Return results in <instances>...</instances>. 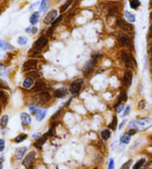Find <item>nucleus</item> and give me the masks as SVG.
Here are the masks:
<instances>
[{"mask_svg":"<svg viewBox=\"0 0 152 169\" xmlns=\"http://www.w3.org/2000/svg\"><path fill=\"white\" fill-rule=\"evenodd\" d=\"M128 127L135 128L137 131H145L152 127V119L150 117H144L138 120L131 121L128 124Z\"/></svg>","mask_w":152,"mask_h":169,"instance_id":"nucleus-1","label":"nucleus"},{"mask_svg":"<svg viewBox=\"0 0 152 169\" xmlns=\"http://www.w3.org/2000/svg\"><path fill=\"white\" fill-rule=\"evenodd\" d=\"M122 58L123 59L124 62H125V67L128 69H134L135 65H137V62L133 57V55L130 53H127L125 51L122 52Z\"/></svg>","mask_w":152,"mask_h":169,"instance_id":"nucleus-2","label":"nucleus"},{"mask_svg":"<svg viewBox=\"0 0 152 169\" xmlns=\"http://www.w3.org/2000/svg\"><path fill=\"white\" fill-rule=\"evenodd\" d=\"M96 62H97V57H94V58L91 59L89 61H88L85 64L83 69H82L85 76H88L92 72L96 64Z\"/></svg>","mask_w":152,"mask_h":169,"instance_id":"nucleus-3","label":"nucleus"},{"mask_svg":"<svg viewBox=\"0 0 152 169\" xmlns=\"http://www.w3.org/2000/svg\"><path fill=\"white\" fill-rule=\"evenodd\" d=\"M37 153L34 151H32L29 153L25 157L24 160L22 161V166L25 167L26 169H29L33 167V162L34 161L35 158H36Z\"/></svg>","mask_w":152,"mask_h":169,"instance_id":"nucleus-4","label":"nucleus"},{"mask_svg":"<svg viewBox=\"0 0 152 169\" xmlns=\"http://www.w3.org/2000/svg\"><path fill=\"white\" fill-rule=\"evenodd\" d=\"M82 85H83V80L82 79H77L73 81L70 85V88H69L70 92L72 94H77L82 88Z\"/></svg>","mask_w":152,"mask_h":169,"instance_id":"nucleus-5","label":"nucleus"},{"mask_svg":"<svg viewBox=\"0 0 152 169\" xmlns=\"http://www.w3.org/2000/svg\"><path fill=\"white\" fill-rule=\"evenodd\" d=\"M51 96L50 93L48 92H42L39 94L37 95L35 97V99H36V102L38 103L39 105H45V103H47L49 101L51 100Z\"/></svg>","mask_w":152,"mask_h":169,"instance_id":"nucleus-6","label":"nucleus"},{"mask_svg":"<svg viewBox=\"0 0 152 169\" xmlns=\"http://www.w3.org/2000/svg\"><path fill=\"white\" fill-rule=\"evenodd\" d=\"M116 24H117V25L120 28H122L125 31H131L134 29L133 25L131 24L128 23L127 22L120 17L116 18Z\"/></svg>","mask_w":152,"mask_h":169,"instance_id":"nucleus-7","label":"nucleus"},{"mask_svg":"<svg viewBox=\"0 0 152 169\" xmlns=\"http://www.w3.org/2000/svg\"><path fill=\"white\" fill-rule=\"evenodd\" d=\"M132 79H133V73L130 69H128L125 71L122 77V82L126 87H130L132 84Z\"/></svg>","mask_w":152,"mask_h":169,"instance_id":"nucleus-8","label":"nucleus"},{"mask_svg":"<svg viewBox=\"0 0 152 169\" xmlns=\"http://www.w3.org/2000/svg\"><path fill=\"white\" fill-rule=\"evenodd\" d=\"M48 42V39L45 36H42L33 44V47L36 50H42L46 46V45Z\"/></svg>","mask_w":152,"mask_h":169,"instance_id":"nucleus-9","label":"nucleus"},{"mask_svg":"<svg viewBox=\"0 0 152 169\" xmlns=\"http://www.w3.org/2000/svg\"><path fill=\"white\" fill-rule=\"evenodd\" d=\"M38 61L37 59H29L25 62L23 65V71H30L32 70H35L37 67Z\"/></svg>","mask_w":152,"mask_h":169,"instance_id":"nucleus-10","label":"nucleus"},{"mask_svg":"<svg viewBox=\"0 0 152 169\" xmlns=\"http://www.w3.org/2000/svg\"><path fill=\"white\" fill-rule=\"evenodd\" d=\"M117 40L118 42L120 43V45H122V46L129 47L130 45H131V39H130V38L127 35L124 34V33H120V34L118 36Z\"/></svg>","mask_w":152,"mask_h":169,"instance_id":"nucleus-11","label":"nucleus"},{"mask_svg":"<svg viewBox=\"0 0 152 169\" xmlns=\"http://www.w3.org/2000/svg\"><path fill=\"white\" fill-rule=\"evenodd\" d=\"M57 13H57L56 10H53V11L49 12L48 14L45 16L44 20H43L44 23L46 24V25H49V24L52 23L55 20V19H56Z\"/></svg>","mask_w":152,"mask_h":169,"instance_id":"nucleus-12","label":"nucleus"},{"mask_svg":"<svg viewBox=\"0 0 152 169\" xmlns=\"http://www.w3.org/2000/svg\"><path fill=\"white\" fill-rule=\"evenodd\" d=\"M45 86H46V85H45L44 81L39 79V80H37V82H35L34 86L32 87L31 91H32V92H39V91L44 90L45 88Z\"/></svg>","mask_w":152,"mask_h":169,"instance_id":"nucleus-13","label":"nucleus"},{"mask_svg":"<svg viewBox=\"0 0 152 169\" xmlns=\"http://www.w3.org/2000/svg\"><path fill=\"white\" fill-rule=\"evenodd\" d=\"M20 119H21V123L22 126L23 127L27 126L31 124V117L30 115L27 113H22L20 115Z\"/></svg>","mask_w":152,"mask_h":169,"instance_id":"nucleus-14","label":"nucleus"},{"mask_svg":"<svg viewBox=\"0 0 152 169\" xmlns=\"http://www.w3.org/2000/svg\"><path fill=\"white\" fill-rule=\"evenodd\" d=\"M67 93H68V90H67L66 87H60V88H58L54 91V97L55 98L61 99L66 97Z\"/></svg>","mask_w":152,"mask_h":169,"instance_id":"nucleus-15","label":"nucleus"},{"mask_svg":"<svg viewBox=\"0 0 152 169\" xmlns=\"http://www.w3.org/2000/svg\"><path fill=\"white\" fill-rule=\"evenodd\" d=\"M47 114V111L45 110V109H40L38 108L36 110V111L34 112L35 117H36V120L39 122L42 121L43 119L45 118V116H46Z\"/></svg>","mask_w":152,"mask_h":169,"instance_id":"nucleus-16","label":"nucleus"},{"mask_svg":"<svg viewBox=\"0 0 152 169\" xmlns=\"http://www.w3.org/2000/svg\"><path fill=\"white\" fill-rule=\"evenodd\" d=\"M27 151L26 147H21V148H18L16 149L15 151V157L17 160H20L22 159L23 157Z\"/></svg>","mask_w":152,"mask_h":169,"instance_id":"nucleus-17","label":"nucleus"},{"mask_svg":"<svg viewBox=\"0 0 152 169\" xmlns=\"http://www.w3.org/2000/svg\"><path fill=\"white\" fill-rule=\"evenodd\" d=\"M47 139H48V137H47L46 135H45V134L42 135V137H40L39 138L37 139V140H36V142H35L34 144H33V146L37 148H39V149L42 148V146L47 141Z\"/></svg>","mask_w":152,"mask_h":169,"instance_id":"nucleus-18","label":"nucleus"},{"mask_svg":"<svg viewBox=\"0 0 152 169\" xmlns=\"http://www.w3.org/2000/svg\"><path fill=\"white\" fill-rule=\"evenodd\" d=\"M13 47L9 42L0 39V51H6L13 50Z\"/></svg>","mask_w":152,"mask_h":169,"instance_id":"nucleus-19","label":"nucleus"},{"mask_svg":"<svg viewBox=\"0 0 152 169\" xmlns=\"http://www.w3.org/2000/svg\"><path fill=\"white\" fill-rule=\"evenodd\" d=\"M111 148L115 152H122V151L125 149V146H124L123 143H122L120 141V142L116 141V142L113 143Z\"/></svg>","mask_w":152,"mask_h":169,"instance_id":"nucleus-20","label":"nucleus"},{"mask_svg":"<svg viewBox=\"0 0 152 169\" xmlns=\"http://www.w3.org/2000/svg\"><path fill=\"white\" fill-rule=\"evenodd\" d=\"M126 100H127V94H126L125 91H122V92L120 93L119 97H118L117 102H116V105H114V108H116V106H118V105L121 104L122 102H126Z\"/></svg>","mask_w":152,"mask_h":169,"instance_id":"nucleus-21","label":"nucleus"},{"mask_svg":"<svg viewBox=\"0 0 152 169\" xmlns=\"http://www.w3.org/2000/svg\"><path fill=\"white\" fill-rule=\"evenodd\" d=\"M120 141L123 144L127 145L131 141V136H130L128 133H124L120 137Z\"/></svg>","mask_w":152,"mask_h":169,"instance_id":"nucleus-22","label":"nucleus"},{"mask_svg":"<svg viewBox=\"0 0 152 169\" xmlns=\"http://www.w3.org/2000/svg\"><path fill=\"white\" fill-rule=\"evenodd\" d=\"M50 7V1L49 0H42L41 5L39 6V11L45 12Z\"/></svg>","mask_w":152,"mask_h":169,"instance_id":"nucleus-23","label":"nucleus"},{"mask_svg":"<svg viewBox=\"0 0 152 169\" xmlns=\"http://www.w3.org/2000/svg\"><path fill=\"white\" fill-rule=\"evenodd\" d=\"M9 117L7 115H3L0 119V127L2 129H5L6 128L7 123H8Z\"/></svg>","mask_w":152,"mask_h":169,"instance_id":"nucleus-24","label":"nucleus"},{"mask_svg":"<svg viewBox=\"0 0 152 169\" xmlns=\"http://www.w3.org/2000/svg\"><path fill=\"white\" fill-rule=\"evenodd\" d=\"M33 79L31 78V77H27V78H25V79L24 80V82L22 83V86L25 87V88H30V87L32 86L33 85Z\"/></svg>","mask_w":152,"mask_h":169,"instance_id":"nucleus-25","label":"nucleus"},{"mask_svg":"<svg viewBox=\"0 0 152 169\" xmlns=\"http://www.w3.org/2000/svg\"><path fill=\"white\" fill-rule=\"evenodd\" d=\"M110 135H111V132L108 129H104L103 131H101V137L102 140L105 141H107L110 139Z\"/></svg>","mask_w":152,"mask_h":169,"instance_id":"nucleus-26","label":"nucleus"},{"mask_svg":"<svg viewBox=\"0 0 152 169\" xmlns=\"http://www.w3.org/2000/svg\"><path fill=\"white\" fill-rule=\"evenodd\" d=\"M117 124H118L117 117H116V116H114L111 122L108 125V128H109L110 130L115 131L116 129V127H117Z\"/></svg>","mask_w":152,"mask_h":169,"instance_id":"nucleus-27","label":"nucleus"},{"mask_svg":"<svg viewBox=\"0 0 152 169\" xmlns=\"http://www.w3.org/2000/svg\"><path fill=\"white\" fill-rule=\"evenodd\" d=\"M39 19V12H35L33 13L32 16H31L30 18V22L32 24V25H36V24L38 22Z\"/></svg>","mask_w":152,"mask_h":169,"instance_id":"nucleus-28","label":"nucleus"},{"mask_svg":"<svg viewBox=\"0 0 152 169\" xmlns=\"http://www.w3.org/2000/svg\"><path fill=\"white\" fill-rule=\"evenodd\" d=\"M27 138V134H24V133H22V134H19L16 138L14 139L15 142L17 143H20L23 141H25Z\"/></svg>","mask_w":152,"mask_h":169,"instance_id":"nucleus-29","label":"nucleus"},{"mask_svg":"<svg viewBox=\"0 0 152 169\" xmlns=\"http://www.w3.org/2000/svg\"><path fill=\"white\" fill-rule=\"evenodd\" d=\"M145 163V158H142L134 165L133 169H140Z\"/></svg>","mask_w":152,"mask_h":169,"instance_id":"nucleus-30","label":"nucleus"},{"mask_svg":"<svg viewBox=\"0 0 152 169\" xmlns=\"http://www.w3.org/2000/svg\"><path fill=\"white\" fill-rule=\"evenodd\" d=\"M7 101V97L3 91H0V106L2 105H6Z\"/></svg>","mask_w":152,"mask_h":169,"instance_id":"nucleus-31","label":"nucleus"},{"mask_svg":"<svg viewBox=\"0 0 152 169\" xmlns=\"http://www.w3.org/2000/svg\"><path fill=\"white\" fill-rule=\"evenodd\" d=\"M125 15L126 19H127L130 22H135L136 18H135V16H134L133 13H130L129 11H126L125 13Z\"/></svg>","mask_w":152,"mask_h":169,"instance_id":"nucleus-32","label":"nucleus"},{"mask_svg":"<svg viewBox=\"0 0 152 169\" xmlns=\"http://www.w3.org/2000/svg\"><path fill=\"white\" fill-rule=\"evenodd\" d=\"M141 5V2L140 0H131L130 1V6L132 9H137Z\"/></svg>","mask_w":152,"mask_h":169,"instance_id":"nucleus-33","label":"nucleus"},{"mask_svg":"<svg viewBox=\"0 0 152 169\" xmlns=\"http://www.w3.org/2000/svg\"><path fill=\"white\" fill-rule=\"evenodd\" d=\"M17 42L20 45H25L27 43V38L26 37H19L17 39Z\"/></svg>","mask_w":152,"mask_h":169,"instance_id":"nucleus-34","label":"nucleus"},{"mask_svg":"<svg viewBox=\"0 0 152 169\" xmlns=\"http://www.w3.org/2000/svg\"><path fill=\"white\" fill-rule=\"evenodd\" d=\"M132 163H133V160H128L127 162H125L122 166H121V168H120V169H129L130 167L131 166Z\"/></svg>","mask_w":152,"mask_h":169,"instance_id":"nucleus-35","label":"nucleus"},{"mask_svg":"<svg viewBox=\"0 0 152 169\" xmlns=\"http://www.w3.org/2000/svg\"><path fill=\"white\" fill-rule=\"evenodd\" d=\"M71 2H72V0H68V1L67 2L66 4H64V5H63L62 7H60V13H62V12L66 11L67 8H68L69 6L71 5Z\"/></svg>","mask_w":152,"mask_h":169,"instance_id":"nucleus-36","label":"nucleus"},{"mask_svg":"<svg viewBox=\"0 0 152 169\" xmlns=\"http://www.w3.org/2000/svg\"><path fill=\"white\" fill-rule=\"evenodd\" d=\"M145 105H146L145 100V99H142V100H140L139 103H138V109H140V110H143V109L145 108Z\"/></svg>","mask_w":152,"mask_h":169,"instance_id":"nucleus-37","label":"nucleus"},{"mask_svg":"<svg viewBox=\"0 0 152 169\" xmlns=\"http://www.w3.org/2000/svg\"><path fill=\"white\" fill-rule=\"evenodd\" d=\"M28 74H29V77H31V78H33V79L38 78V77H39V73L36 71H31V72L29 73Z\"/></svg>","mask_w":152,"mask_h":169,"instance_id":"nucleus-38","label":"nucleus"},{"mask_svg":"<svg viewBox=\"0 0 152 169\" xmlns=\"http://www.w3.org/2000/svg\"><path fill=\"white\" fill-rule=\"evenodd\" d=\"M62 108L59 109V110L57 111L55 113V114H54V115H53L52 117H51V120H56V118H58V117H60V114H61V112H62Z\"/></svg>","mask_w":152,"mask_h":169,"instance_id":"nucleus-39","label":"nucleus"},{"mask_svg":"<svg viewBox=\"0 0 152 169\" xmlns=\"http://www.w3.org/2000/svg\"><path fill=\"white\" fill-rule=\"evenodd\" d=\"M143 169H152V160L145 162L143 166Z\"/></svg>","mask_w":152,"mask_h":169,"instance_id":"nucleus-40","label":"nucleus"},{"mask_svg":"<svg viewBox=\"0 0 152 169\" xmlns=\"http://www.w3.org/2000/svg\"><path fill=\"white\" fill-rule=\"evenodd\" d=\"M5 147V142L3 139H0V152H3Z\"/></svg>","mask_w":152,"mask_h":169,"instance_id":"nucleus-41","label":"nucleus"},{"mask_svg":"<svg viewBox=\"0 0 152 169\" xmlns=\"http://www.w3.org/2000/svg\"><path fill=\"white\" fill-rule=\"evenodd\" d=\"M27 33H36L37 32V27H28L26 29Z\"/></svg>","mask_w":152,"mask_h":169,"instance_id":"nucleus-42","label":"nucleus"},{"mask_svg":"<svg viewBox=\"0 0 152 169\" xmlns=\"http://www.w3.org/2000/svg\"><path fill=\"white\" fill-rule=\"evenodd\" d=\"M108 169H114V159L110 158L108 163Z\"/></svg>","mask_w":152,"mask_h":169,"instance_id":"nucleus-43","label":"nucleus"},{"mask_svg":"<svg viewBox=\"0 0 152 169\" xmlns=\"http://www.w3.org/2000/svg\"><path fill=\"white\" fill-rule=\"evenodd\" d=\"M115 108H116V111L117 113L122 112V110L124 109V105L123 104H120V105H118V106H116Z\"/></svg>","mask_w":152,"mask_h":169,"instance_id":"nucleus-44","label":"nucleus"},{"mask_svg":"<svg viewBox=\"0 0 152 169\" xmlns=\"http://www.w3.org/2000/svg\"><path fill=\"white\" fill-rule=\"evenodd\" d=\"M130 110H131V108H130V106H127V107H126L125 110L124 111L123 114H122V117H124L127 116V115L130 113Z\"/></svg>","mask_w":152,"mask_h":169,"instance_id":"nucleus-45","label":"nucleus"},{"mask_svg":"<svg viewBox=\"0 0 152 169\" xmlns=\"http://www.w3.org/2000/svg\"><path fill=\"white\" fill-rule=\"evenodd\" d=\"M150 71L152 73V49L150 50Z\"/></svg>","mask_w":152,"mask_h":169,"instance_id":"nucleus-46","label":"nucleus"},{"mask_svg":"<svg viewBox=\"0 0 152 169\" xmlns=\"http://www.w3.org/2000/svg\"><path fill=\"white\" fill-rule=\"evenodd\" d=\"M5 72V67L3 64H0V75H3Z\"/></svg>","mask_w":152,"mask_h":169,"instance_id":"nucleus-47","label":"nucleus"},{"mask_svg":"<svg viewBox=\"0 0 152 169\" xmlns=\"http://www.w3.org/2000/svg\"><path fill=\"white\" fill-rule=\"evenodd\" d=\"M137 130H136L135 128H130V130L128 131V134H129L130 136H133V135H134L137 133Z\"/></svg>","mask_w":152,"mask_h":169,"instance_id":"nucleus-48","label":"nucleus"},{"mask_svg":"<svg viewBox=\"0 0 152 169\" xmlns=\"http://www.w3.org/2000/svg\"><path fill=\"white\" fill-rule=\"evenodd\" d=\"M62 16H60V17L57 18V19H56V20L53 22L52 25H56V24H57L58 22H60L61 20H62Z\"/></svg>","mask_w":152,"mask_h":169,"instance_id":"nucleus-49","label":"nucleus"},{"mask_svg":"<svg viewBox=\"0 0 152 169\" xmlns=\"http://www.w3.org/2000/svg\"><path fill=\"white\" fill-rule=\"evenodd\" d=\"M127 122V120H124L121 123H120V126H119V130H121V129L122 128H123V126L125 125V122Z\"/></svg>","mask_w":152,"mask_h":169,"instance_id":"nucleus-50","label":"nucleus"},{"mask_svg":"<svg viewBox=\"0 0 152 169\" xmlns=\"http://www.w3.org/2000/svg\"><path fill=\"white\" fill-rule=\"evenodd\" d=\"M149 37L152 39V24L151 25V26L149 27Z\"/></svg>","mask_w":152,"mask_h":169,"instance_id":"nucleus-51","label":"nucleus"},{"mask_svg":"<svg viewBox=\"0 0 152 169\" xmlns=\"http://www.w3.org/2000/svg\"><path fill=\"white\" fill-rule=\"evenodd\" d=\"M40 137H41V134H40V133H37L36 134H33V136H32L33 138H35V139H38Z\"/></svg>","mask_w":152,"mask_h":169,"instance_id":"nucleus-52","label":"nucleus"},{"mask_svg":"<svg viewBox=\"0 0 152 169\" xmlns=\"http://www.w3.org/2000/svg\"><path fill=\"white\" fill-rule=\"evenodd\" d=\"M3 168V163H2V160L0 159V169H2Z\"/></svg>","mask_w":152,"mask_h":169,"instance_id":"nucleus-53","label":"nucleus"},{"mask_svg":"<svg viewBox=\"0 0 152 169\" xmlns=\"http://www.w3.org/2000/svg\"><path fill=\"white\" fill-rule=\"evenodd\" d=\"M150 19H151V20L152 21V11L151 13H150Z\"/></svg>","mask_w":152,"mask_h":169,"instance_id":"nucleus-54","label":"nucleus"},{"mask_svg":"<svg viewBox=\"0 0 152 169\" xmlns=\"http://www.w3.org/2000/svg\"><path fill=\"white\" fill-rule=\"evenodd\" d=\"M94 169H99V168H94Z\"/></svg>","mask_w":152,"mask_h":169,"instance_id":"nucleus-55","label":"nucleus"},{"mask_svg":"<svg viewBox=\"0 0 152 169\" xmlns=\"http://www.w3.org/2000/svg\"><path fill=\"white\" fill-rule=\"evenodd\" d=\"M151 139L152 140V135H151Z\"/></svg>","mask_w":152,"mask_h":169,"instance_id":"nucleus-56","label":"nucleus"},{"mask_svg":"<svg viewBox=\"0 0 152 169\" xmlns=\"http://www.w3.org/2000/svg\"><path fill=\"white\" fill-rule=\"evenodd\" d=\"M0 113H1V108H0Z\"/></svg>","mask_w":152,"mask_h":169,"instance_id":"nucleus-57","label":"nucleus"},{"mask_svg":"<svg viewBox=\"0 0 152 169\" xmlns=\"http://www.w3.org/2000/svg\"><path fill=\"white\" fill-rule=\"evenodd\" d=\"M15 169H18V168H15Z\"/></svg>","mask_w":152,"mask_h":169,"instance_id":"nucleus-58","label":"nucleus"}]
</instances>
